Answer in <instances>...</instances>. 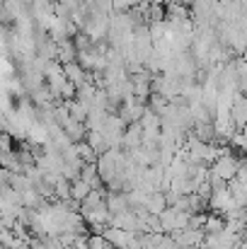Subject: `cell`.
<instances>
[{
	"instance_id": "obj_2",
	"label": "cell",
	"mask_w": 247,
	"mask_h": 249,
	"mask_svg": "<svg viewBox=\"0 0 247 249\" xmlns=\"http://www.w3.org/2000/svg\"><path fill=\"white\" fill-rule=\"evenodd\" d=\"M76 56H78V51H76V46H73V39H61V41H56V61H58L61 66L76 63Z\"/></svg>"
},
{
	"instance_id": "obj_3",
	"label": "cell",
	"mask_w": 247,
	"mask_h": 249,
	"mask_svg": "<svg viewBox=\"0 0 247 249\" xmlns=\"http://www.w3.org/2000/svg\"><path fill=\"white\" fill-rule=\"evenodd\" d=\"M87 194H90V186H87L85 181H80V179H73V181H71V201L80 203Z\"/></svg>"
},
{
	"instance_id": "obj_4",
	"label": "cell",
	"mask_w": 247,
	"mask_h": 249,
	"mask_svg": "<svg viewBox=\"0 0 247 249\" xmlns=\"http://www.w3.org/2000/svg\"><path fill=\"white\" fill-rule=\"evenodd\" d=\"M27 249H29V247H27Z\"/></svg>"
},
{
	"instance_id": "obj_1",
	"label": "cell",
	"mask_w": 247,
	"mask_h": 249,
	"mask_svg": "<svg viewBox=\"0 0 247 249\" xmlns=\"http://www.w3.org/2000/svg\"><path fill=\"white\" fill-rule=\"evenodd\" d=\"M63 68V75H66V80L73 85L76 89L82 87L85 83H90V73H85L78 63H66V66H61Z\"/></svg>"
}]
</instances>
